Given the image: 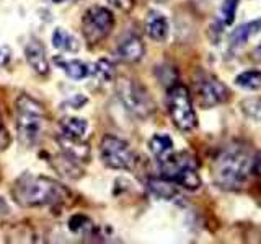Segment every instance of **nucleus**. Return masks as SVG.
I'll return each instance as SVG.
<instances>
[{"label":"nucleus","mask_w":261,"mask_h":244,"mask_svg":"<svg viewBox=\"0 0 261 244\" xmlns=\"http://www.w3.org/2000/svg\"><path fill=\"white\" fill-rule=\"evenodd\" d=\"M149 191L162 200H171L178 195L176 184L167 177H152L149 181Z\"/></svg>","instance_id":"dca6fc26"},{"label":"nucleus","mask_w":261,"mask_h":244,"mask_svg":"<svg viewBox=\"0 0 261 244\" xmlns=\"http://www.w3.org/2000/svg\"><path fill=\"white\" fill-rule=\"evenodd\" d=\"M53 46L56 49L64 52H77L79 51V41L75 39V36H72L70 33H67L62 28H57L53 33Z\"/></svg>","instance_id":"6ab92c4d"},{"label":"nucleus","mask_w":261,"mask_h":244,"mask_svg":"<svg viewBox=\"0 0 261 244\" xmlns=\"http://www.w3.org/2000/svg\"><path fill=\"white\" fill-rule=\"evenodd\" d=\"M69 228H70V231H73V233H87L88 230H92L93 226H92V223H90V220L87 217L77 215V217L70 218Z\"/></svg>","instance_id":"b1692460"},{"label":"nucleus","mask_w":261,"mask_h":244,"mask_svg":"<svg viewBox=\"0 0 261 244\" xmlns=\"http://www.w3.org/2000/svg\"><path fill=\"white\" fill-rule=\"evenodd\" d=\"M56 65L59 69H62V72L67 75L70 80H84L87 78L90 73H92V69L90 65H87L85 62H82L79 59H62V57H56L54 59Z\"/></svg>","instance_id":"2eb2a0df"},{"label":"nucleus","mask_w":261,"mask_h":244,"mask_svg":"<svg viewBox=\"0 0 261 244\" xmlns=\"http://www.w3.org/2000/svg\"><path fill=\"white\" fill-rule=\"evenodd\" d=\"M57 142L61 145L62 155L69 157L70 160L77 163H85L90 160V146L84 142H80V138H70L61 134L57 137Z\"/></svg>","instance_id":"f8f14e48"},{"label":"nucleus","mask_w":261,"mask_h":244,"mask_svg":"<svg viewBox=\"0 0 261 244\" xmlns=\"http://www.w3.org/2000/svg\"><path fill=\"white\" fill-rule=\"evenodd\" d=\"M24 57H27V62L30 64V67L35 70V73L44 77L49 73V62L46 57L44 46L39 43L38 39H33L24 46Z\"/></svg>","instance_id":"9d476101"},{"label":"nucleus","mask_w":261,"mask_h":244,"mask_svg":"<svg viewBox=\"0 0 261 244\" xmlns=\"http://www.w3.org/2000/svg\"><path fill=\"white\" fill-rule=\"evenodd\" d=\"M92 73L98 81L108 83V81L114 78V65L108 59H100L92 67Z\"/></svg>","instance_id":"5701e85b"},{"label":"nucleus","mask_w":261,"mask_h":244,"mask_svg":"<svg viewBox=\"0 0 261 244\" xmlns=\"http://www.w3.org/2000/svg\"><path fill=\"white\" fill-rule=\"evenodd\" d=\"M108 2L121 12H130L134 8V0H108Z\"/></svg>","instance_id":"393cba45"},{"label":"nucleus","mask_w":261,"mask_h":244,"mask_svg":"<svg viewBox=\"0 0 261 244\" xmlns=\"http://www.w3.org/2000/svg\"><path fill=\"white\" fill-rule=\"evenodd\" d=\"M62 135L70 138H82L88 129V122L82 117H67L61 122Z\"/></svg>","instance_id":"aec40b11"},{"label":"nucleus","mask_w":261,"mask_h":244,"mask_svg":"<svg viewBox=\"0 0 261 244\" xmlns=\"http://www.w3.org/2000/svg\"><path fill=\"white\" fill-rule=\"evenodd\" d=\"M5 210H7V205H5V202L4 199L0 197V214H5Z\"/></svg>","instance_id":"c85d7f7f"},{"label":"nucleus","mask_w":261,"mask_h":244,"mask_svg":"<svg viewBox=\"0 0 261 244\" xmlns=\"http://www.w3.org/2000/svg\"><path fill=\"white\" fill-rule=\"evenodd\" d=\"M149 148L159 161H163L173 153V140L167 134H155L149 140Z\"/></svg>","instance_id":"f3484780"},{"label":"nucleus","mask_w":261,"mask_h":244,"mask_svg":"<svg viewBox=\"0 0 261 244\" xmlns=\"http://www.w3.org/2000/svg\"><path fill=\"white\" fill-rule=\"evenodd\" d=\"M239 4L240 0H224L222 5L219 8L217 13V28L219 31H224V28L230 26L235 21V15L239 10Z\"/></svg>","instance_id":"a211bd4d"},{"label":"nucleus","mask_w":261,"mask_h":244,"mask_svg":"<svg viewBox=\"0 0 261 244\" xmlns=\"http://www.w3.org/2000/svg\"><path fill=\"white\" fill-rule=\"evenodd\" d=\"M8 60H10V49L8 47H0V65H5Z\"/></svg>","instance_id":"bb28decb"},{"label":"nucleus","mask_w":261,"mask_h":244,"mask_svg":"<svg viewBox=\"0 0 261 244\" xmlns=\"http://www.w3.org/2000/svg\"><path fill=\"white\" fill-rule=\"evenodd\" d=\"M259 31H261V18L243 23L230 33V36H228V44H230L232 49H239L243 44H247L253 36H256Z\"/></svg>","instance_id":"ddd939ff"},{"label":"nucleus","mask_w":261,"mask_h":244,"mask_svg":"<svg viewBox=\"0 0 261 244\" xmlns=\"http://www.w3.org/2000/svg\"><path fill=\"white\" fill-rule=\"evenodd\" d=\"M12 197L21 207H51L69 202L72 194L51 177L24 173L15 181Z\"/></svg>","instance_id":"f257e3e1"},{"label":"nucleus","mask_w":261,"mask_h":244,"mask_svg":"<svg viewBox=\"0 0 261 244\" xmlns=\"http://www.w3.org/2000/svg\"><path fill=\"white\" fill-rule=\"evenodd\" d=\"M255 157L243 146H227L214 158L212 177L214 182L227 191H237L247 184L253 174Z\"/></svg>","instance_id":"f03ea898"},{"label":"nucleus","mask_w":261,"mask_h":244,"mask_svg":"<svg viewBox=\"0 0 261 244\" xmlns=\"http://www.w3.org/2000/svg\"><path fill=\"white\" fill-rule=\"evenodd\" d=\"M196 96H198V103L202 108H214V106L224 104L230 98L228 88L212 73L202 72L196 77L194 81Z\"/></svg>","instance_id":"1a4fd4ad"},{"label":"nucleus","mask_w":261,"mask_h":244,"mask_svg":"<svg viewBox=\"0 0 261 244\" xmlns=\"http://www.w3.org/2000/svg\"><path fill=\"white\" fill-rule=\"evenodd\" d=\"M235 85L248 92L261 88V70H243L235 77Z\"/></svg>","instance_id":"412c9836"},{"label":"nucleus","mask_w":261,"mask_h":244,"mask_svg":"<svg viewBox=\"0 0 261 244\" xmlns=\"http://www.w3.org/2000/svg\"><path fill=\"white\" fill-rule=\"evenodd\" d=\"M159 163L162 177L170 179L186 191H198L201 187L198 165L190 153H171L168 158Z\"/></svg>","instance_id":"20e7f679"},{"label":"nucleus","mask_w":261,"mask_h":244,"mask_svg":"<svg viewBox=\"0 0 261 244\" xmlns=\"http://www.w3.org/2000/svg\"><path fill=\"white\" fill-rule=\"evenodd\" d=\"M253 173L261 176V157H255V165H253Z\"/></svg>","instance_id":"cd10ccee"},{"label":"nucleus","mask_w":261,"mask_h":244,"mask_svg":"<svg viewBox=\"0 0 261 244\" xmlns=\"http://www.w3.org/2000/svg\"><path fill=\"white\" fill-rule=\"evenodd\" d=\"M53 2H54V4H61V2H62V0H53Z\"/></svg>","instance_id":"c756f323"},{"label":"nucleus","mask_w":261,"mask_h":244,"mask_svg":"<svg viewBox=\"0 0 261 244\" xmlns=\"http://www.w3.org/2000/svg\"><path fill=\"white\" fill-rule=\"evenodd\" d=\"M240 111L247 119L261 122V96H250L242 100Z\"/></svg>","instance_id":"4be33fe9"},{"label":"nucleus","mask_w":261,"mask_h":244,"mask_svg":"<svg viewBox=\"0 0 261 244\" xmlns=\"http://www.w3.org/2000/svg\"><path fill=\"white\" fill-rule=\"evenodd\" d=\"M116 96L124 109L137 119H147L155 112V103L147 88L133 78H121L116 83Z\"/></svg>","instance_id":"39448f33"},{"label":"nucleus","mask_w":261,"mask_h":244,"mask_svg":"<svg viewBox=\"0 0 261 244\" xmlns=\"http://www.w3.org/2000/svg\"><path fill=\"white\" fill-rule=\"evenodd\" d=\"M10 145V135H8L7 129L4 126V120L0 117V150H5Z\"/></svg>","instance_id":"a878e982"},{"label":"nucleus","mask_w":261,"mask_h":244,"mask_svg":"<svg viewBox=\"0 0 261 244\" xmlns=\"http://www.w3.org/2000/svg\"><path fill=\"white\" fill-rule=\"evenodd\" d=\"M114 26V16L108 8L95 5L90 7L82 18L84 38L90 44H98L110 35Z\"/></svg>","instance_id":"6e6552de"},{"label":"nucleus","mask_w":261,"mask_h":244,"mask_svg":"<svg viewBox=\"0 0 261 244\" xmlns=\"http://www.w3.org/2000/svg\"><path fill=\"white\" fill-rule=\"evenodd\" d=\"M145 54V46L142 43V39L136 35H129L124 39H121V43L118 46V55L121 60L134 64L139 62Z\"/></svg>","instance_id":"9b49d317"},{"label":"nucleus","mask_w":261,"mask_h":244,"mask_svg":"<svg viewBox=\"0 0 261 244\" xmlns=\"http://www.w3.org/2000/svg\"><path fill=\"white\" fill-rule=\"evenodd\" d=\"M145 33L150 39L162 43L168 36V21L160 12H149L145 16Z\"/></svg>","instance_id":"4468645a"},{"label":"nucleus","mask_w":261,"mask_h":244,"mask_svg":"<svg viewBox=\"0 0 261 244\" xmlns=\"http://www.w3.org/2000/svg\"><path fill=\"white\" fill-rule=\"evenodd\" d=\"M101 161L111 169L129 171L136 166L137 157L127 142L114 135H105L100 143Z\"/></svg>","instance_id":"0eeeda50"},{"label":"nucleus","mask_w":261,"mask_h":244,"mask_svg":"<svg viewBox=\"0 0 261 244\" xmlns=\"http://www.w3.org/2000/svg\"><path fill=\"white\" fill-rule=\"evenodd\" d=\"M167 108L173 124L181 132H191L198 127V116L193 108L191 95L185 85L175 83L168 88Z\"/></svg>","instance_id":"423d86ee"},{"label":"nucleus","mask_w":261,"mask_h":244,"mask_svg":"<svg viewBox=\"0 0 261 244\" xmlns=\"http://www.w3.org/2000/svg\"><path fill=\"white\" fill-rule=\"evenodd\" d=\"M15 122L20 142L27 148L38 145L46 126V111L43 104L28 95H21L16 100Z\"/></svg>","instance_id":"7ed1b4c3"}]
</instances>
